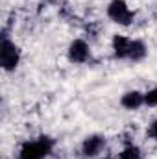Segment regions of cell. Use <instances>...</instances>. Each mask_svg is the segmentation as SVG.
Listing matches in <instances>:
<instances>
[{
  "mask_svg": "<svg viewBox=\"0 0 157 159\" xmlns=\"http://www.w3.org/2000/svg\"><path fill=\"white\" fill-rule=\"evenodd\" d=\"M52 146H54V143L50 137H39L37 141L26 143L20 148L17 159H44L52 152Z\"/></svg>",
  "mask_w": 157,
  "mask_h": 159,
  "instance_id": "obj_1",
  "label": "cell"
},
{
  "mask_svg": "<svg viewBox=\"0 0 157 159\" xmlns=\"http://www.w3.org/2000/svg\"><path fill=\"white\" fill-rule=\"evenodd\" d=\"M105 146V139L100 137V135H92V137H87L81 144V152L85 157H94L98 156Z\"/></svg>",
  "mask_w": 157,
  "mask_h": 159,
  "instance_id": "obj_5",
  "label": "cell"
},
{
  "mask_svg": "<svg viewBox=\"0 0 157 159\" xmlns=\"http://www.w3.org/2000/svg\"><path fill=\"white\" fill-rule=\"evenodd\" d=\"M19 61H20V52H19V48H17L11 41H7L4 37V39H2V46H0V63H2L4 70H13V69L19 65Z\"/></svg>",
  "mask_w": 157,
  "mask_h": 159,
  "instance_id": "obj_3",
  "label": "cell"
},
{
  "mask_svg": "<svg viewBox=\"0 0 157 159\" xmlns=\"http://www.w3.org/2000/svg\"><path fill=\"white\" fill-rule=\"evenodd\" d=\"M102 159H111V157H102Z\"/></svg>",
  "mask_w": 157,
  "mask_h": 159,
  "instance_id": "obj_12",
  "label": "cell"
},
{
  "mask_svg": "<svg viewBox=\"0 0 157 159\" xmlns=\"http://www.w3.org/2000/svg\"><path fill=\"white\" fill-rule=\"evenodd\" d=\"M122 106L126 107V109H139L142 104H144V94L142 93H139V91H129V93H126L124 96H122Z\"/></svg>",
  "mask_w": 157,
  "mask_h": 159,
  "instance_id": "obj_6",
  "label": "cell"
},
{
  "mask_svg": "<svg viewBox=\"0 0 157 159\" xmlns=\"http://www.w3.org/2000/svg\"><path fill=\"white\" fill-rule=\"evenodd\" d=\"M118 159H142V154H141V150H139L137 146L129 144V146H126V148L118 154Z\"/></svg>",
  "mask_w": 157,
  "mask_h": 159,
  "instance_id": "obj_9",
  "label": "cell"
},
{
  "mask_svg": "<svg viewBox=\"0 0 157 159\" xmlns=\"http://www.w3.org/2000/svg\"><path fill=\"white\" fill-rule=\"evenodd\" d=\"M129 43L131 41L124 35H115L113 37V50H115V56L117 57H128V52H129Z\"/></svg>",
  "mask_w": 157,
  "mask_h": 159,
  "instance_id": "obj_7",
  "label": "cell"
},
{
  "mask_svg": "<svg viewBox=\"0 0 157 159\" xmlns=\"http://www.w3.org/2000/svg\"><path fill=\"white\" fill-rule=\"evenodd\" d=\"M89 46H87V43L81 39H76L72 41V44L69 46V59L72 61V63H85L87 59H89Z\"/></svg>",
  "mask_w": 157,
  "mask_h": 159,
  "instance_id": "obj_4",
  "label": "cell"
},
{
  "mask_svg": "<svg viewBox=\"0 0 157 159\" xmlns=\"http://www.w3.org/2000/svg\"><path fill=\"white\" fill-rule=\"evenodd\" d=\"M107 15H109V19H113L115 22L122 24V26L131 24L133 19H135V13L129 11L128 4H126L124 0H113V2L109 4V7H107Z\"/></svg>",
  "mask_w": 157,
  "mask_h": 159,
  "instance_id": "obj_2",
  "label": "cell"
},
{
  "mask_svg": "<svg viewBox=\"0 0 157 159\" xmlns=\"http://www.w3.org/2000/svg\"><path fill=\"white\" fill-rule=\"evenodd\" d=\"M148 135H150L152 139H157V120L150 126V128H148Z\"/></svg>",
  "mask_w": 157,
  "mask_h": 159,
  "instance_id": "obj_11",
  "label": "cell"
},
{
  "mask_svg": "<svg viewBox=\"0 0 157 159\" xmlns=\"http://www.w3.org/2000/svg\"><path fill=\"white\" fill-rule=\"evenodd\" d=\"M146 56V46L142 41H131L129 43V52H128V57L131 61H141L142 57Z\"/></svg>",
  "mask_w": 157,
  "mask_h": 159,
  "instance_id": "obj_8",
  "label": "cell"
},
{
  "mask_svg": "<svg viewBox=\"0 0 157 159\" xmlns=\"http://www.w3.org/2000/svg\"><path fill=\"white\" fill-rule=\"evenodd\" d=\"M144 104L146 106H157V87L144 94Z\"/></svg>",
  "mask_w": 157,
  "mask_h": 159,
  "instance_id": "obj_10",
  "label": "cell"
}]
</instances>
